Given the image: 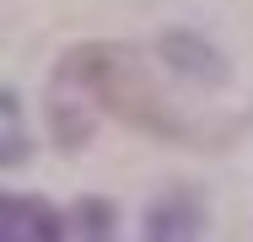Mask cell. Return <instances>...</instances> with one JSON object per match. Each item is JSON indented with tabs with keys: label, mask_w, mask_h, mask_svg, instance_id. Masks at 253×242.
I'll list each match as a JSON object with an SVG mask.
<instances>
[{
	"label": "cell",
	"mask_w": 253,
	"mask_h": 242,
	"mask_svg": "<svg viewBox=\"0 0 253 242\" xmlns=\"http://www.w3.org/2000/svg\"><path fill=\"white\" fill-rule=\"evenodd\" d=\"M205 226V204L194 189H167L146 210V242H194Z\"/></svg>",
	"instance_id": "3957f363"
},
{
	"label": "cell",
	"mask_w": 253,
	"mask_h": 242,
	"mask_svg": "<svg viewBox=\"0 0 253 242\" xmlns=\"http://www.w3.org/2000/svg\"><path fill=\"white\" fill-rule=\"evenodd\" d=\"M0 242H65V221L49 199L5 194L0 199Z\"/></svg>",
	"instance_id": "7a4b0ae2"
},
{
	"label": "cell",
	"mask_w": 253,
	"mask_h": 242,
	"mask_svg": "<svg viewBox=\"0 0 253 242\" xmlns=\"http://www.w3.org/2000/svg\"><path fill=\"white\" fill-rule=\"evenodd\" d=\"M27 156V129H22V102L16 92L0 97V167H16Z\"/></svg>",
	"instance_id": "5b68a950"
},
{
	"label": "cell",
	"mask_w": 253,
	"mask_h": 242,
	"mask_svg": "<svg viewBox=\"0 0 253 242\" xmlns=\"http://www.w3.org/2000/svg\"><path fill=\"white\" fill-rule=\"evenodd\" d=\"M76 237L81 242H119V215L108 199H81L76 204Z\"/></svg>",
	"instance_id": "277c9868"
},
{
	"label": "cell",
	"mask_w": 253,
	"mask_h": 242,
	"mask_svg": "<svg viewBox=\"0 0 253 242\" xmlns=\"http://www.w3.org/2000/svg\"><path fill=\"white\" fill-rule=\"evenodd\" d=\"M97 113H113L146 135H162V140H183L194 145L200 129L162 97L146 65L119 43H92V48H76L65 54V65L54 70V102H49V119H54V135L59 145H81L92 135Z\"/></svg>",
	"instance_id": "6da1fadb"
}]
</instances>
